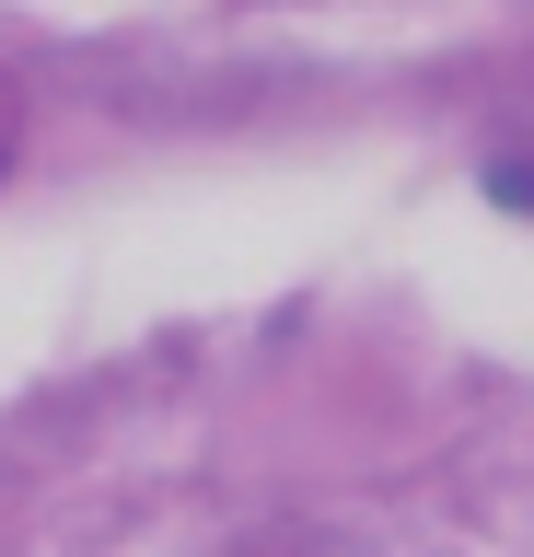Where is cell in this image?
Here are the masks:
<instances>
[{
	"label": "cell",
	"instance_id": "obj_1",
	"mask_svg": "<svg viewBox=\"0 0 534 557\" xmlns=\"http://www.w3.org/2000/svg\"><path fill=\"white\" fill-rule=\"evenodd\" d=\"M488 186H499V198H511V209H534V151H511V163H499Z\"/></svg>",
	"mask_w": 534,
	"mask_h": 557
}]
</instances>
